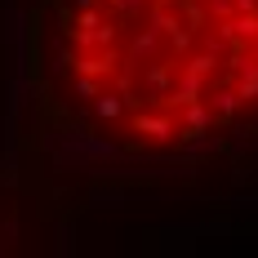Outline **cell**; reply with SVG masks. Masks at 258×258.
Returning <instances> with one entry per match:
<instances>
[{"label":"cell","instance_id":"cell-1","mask_svg":"<svg viewBox=\"0 0 258 258\" xmlns=\"http://www.w3.org/2000/svg\"><path fill=\"white\" fill-rule=\"evenodd\" d=\"M85 18L72 27L80 45L125 36L76 80L89 94L103 76H120L98 111L120 116L156 147H187L258 125V0H76Z\"/></svg>","mask_w":258,"mask_h":258}]
</instances>
